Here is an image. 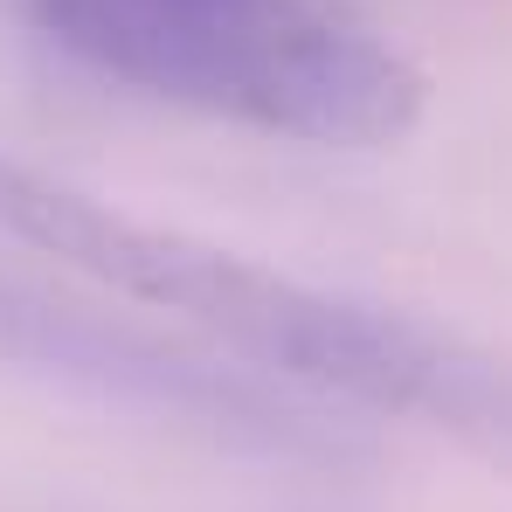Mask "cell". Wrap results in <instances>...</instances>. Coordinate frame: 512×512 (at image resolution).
Returning a JSON list of instances; mask_svg holds the SVG:
<instances>
[{
    "instance_id": "7a4b0ae2",
    "label": "cell",
    "mask_w": 512,
    "mask_h": 512,
    "mask_svg": "<svg viewBox=\"0 0 512 512\" xmlns=\"http://www.w3.org/2000/svg\"><path fill=\"white\" fill-rule=\"evenodd\" d=\"M35 21L125 84L312 146H395L423 70L312 0H28Z\"/></svg>"
},
{
    "instance_id": "3957f363",
    "label": "cell",
    "mask_w": 512,
    "mask_h": 512,
    "mask_svg": "<svg viewBox=\"0 0 512 512\" xmlns=\"http://www.w3.org/2000/svg\"><path fill=\"white\" fill-rule=\"evenodd\" d=\"M0 360L49 367L63 381H90L118 402H153L173 416H208V423L222 416V423L270 429V409L243 381H222L201 360L167 353L132 326H111V319H90L63 298H42L21 277H0Z\"/></svg>"
},
{
    "instance_id": "6da1fadb",
    "label": "cell",
    "mask_w": 512,
    "mask_h": 512,
    "mask_svg": "<svg viewBox=\"0 0 512 512\" xmlns=\"http://www.w3.org/2000/svg\"><path fill=\"white\" fill-rule=\"evenodd\" d=\"M0 229L28 250L97 277L118 298L194 319L243 360L277 367L291 381L353 395L367 409H423V416H457V423L485 409L478 360H464L423 326L326 298L187 229H160L125 208H104L70 180H49L42 167H21L7 153H0Z\"/></svg>"
}]
</instances>
